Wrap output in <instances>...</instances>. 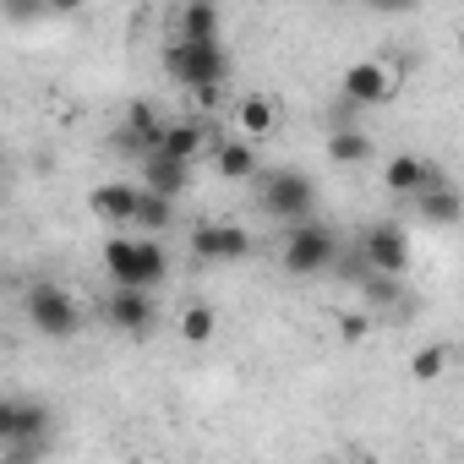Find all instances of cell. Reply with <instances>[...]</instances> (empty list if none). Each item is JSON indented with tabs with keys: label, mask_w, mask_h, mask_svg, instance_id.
<instances>
[{
	"label": "cell",
	"mask_w": 464,
	"mask_h": 464,
	"mask_svg": "<svg viewBox=\"0 0 464 464\" xmlns=\"http://www.w3.org/2000/svg\"><path fill=\"white\" fill-rule=\"evenodd\" d=\"M104 274L115 290H159L169 279V252L153 236H115L104 241Z\"/></svg>",
	"instance_id": "obj_1"
},
{
	"label": "cell",
	"mask_w": 464,
	"mask_h": 464,
	"mask_svg": "<svg viewBox=\"0 0 464 464\" xmlns=\"http://www.w3.org/2000/svg\"><path fill=\"white\" fill-rule=\"evenodd\" d=\"M164 72H169L186 93H197L202 104H213L218 88L229 82V50H224V39H218V44H186V39H169V44H164Z\"/></svg>",
	"instance_id": "obj_2"
},
{
	"label": "cell",
	"mask_w": 464,
	"mask_h": 464,
	"mask_svg": "<svg viewBox=\"0 0 464 464\" xmlns=\"http://www.w3.org/2000/svg\"><path fill=\"white\" fill-rule=\"evenodd\" d=\"M257 202H263L268 218H285L290 229L295 224H312V213H317V180L306 169H295V164L257 169Z\"/></svg>",
	"instance_id": "obj_3"
},
{
	"label": "cell",
	"mask_w": 464,
	"mask_h": 464,
	"mask_svg": "<svg viewBox=\"0 0 464 464\" xmlns=\"http://www.w3.org/2000/svg\"><path fill=\"white\" fill-rule=\"evenodd\" d=\"M279 268L290 279H317L328 268H339V236L328 224H295L290 236H285V252H279Z\"/></svg>",
	"instance_id": "obj_4"
},
{
	"label": "cell",
	"mask_w": 464,
	"mask_h": 464,
	"mask_svg": "<svg viewBox=\"0 0 464 464\" xmlns=\"http://www.w3.org/2000/svg\"><path fill=\"white\" fill-rule=\"evenodd\" d=\"M23 317H28L44 339H72V334L82 328V312H77L72 290H61L55 279H39V285L23 290Z\"/></svg>",
	"instance_id": "obj_5"
},
{
	"label": "cell",
	"mask_w": 464,
	"mask_h": 464,
	"mask_svg": "<svg viewBox=\"0 0 464 464\" xmlns=\"http://www.w3.org/2000/svg\"><path fill=\"white\" fill-rule=\"evenodd\" d=\"M257 252L252 229L246 224H229V218H208L191 229V257L197 263H213V268H229V263H246Z\"/></svg>",
	"instance_id": "obj_6"
},
{
	"label": "cell",
	"mask_w": 464,
	"mask_h": 464,
	"mask_svg": "<svg viewBox=\"0 0 464 464\" xmlns=\"http://www.w3.org/2000/svg\"><path fill=\"white\" fill-rule=\"evenodd\" d=\"M393 93H399V72H393L388 61H377V55L350 61L344 77H339V99H344L350 110H377V104H388Z\"/></svg>",
	"instance_id": "obj_7"
},
{
	"label": "cell",
	"mask_w": 464,
	"mask_h": 464,
	"mask_svg": "<svg viewBox=\"0 0 464 464\" xmlns=\"http://www.w3.org/2000/svg\"><path fill=\"white\" fill-rule=\"evenodd\" d=\"M361 263L377 274V279H399L410 268V236L399 224H372L366 241H361Z\"/></svg>",
	"instance_id": "obj_8"
},
{
	"label": "cell",
	"mask_w": 464,
	"mask_h": 464,
	"mask_svg": "<svg viewBox=\"0 0 464 464\" xmlns=\"http://www.w3.org/2000/svg\"><path fill=\"white\" fill-rule=\"evenodd\" d=\"M104 323H110L115 334L142 339V334L159 323V301H153V290H110V295H104Z\"/></svg>",
	"instance_id": "obj_9"
},
{
	"label": "cell",
	"mask_w": 464,
	"mask_h": 464,
	"mask_svg": "<svg viewBox=\"0 0 464 464\" xmlns=\"http://www.w3.org/2000/svg\"><path fill=\"white\" fill-rule=\"evenodd\" d=\"M442 180H448L442 164H431V159H420V153H393V159L382 164V186H388L393 197H415V191L442 186Z\"/></svg>",
	"instance_id": "obj_10"
},
{
	"label": "cell",
	"mask_w": 464,
	"mask_h": 464,
	"mask_svg": "<svg viewBox=\"0 0 464 464\" xmlns=\"http://www.w3.org/2000/svg\"><path fill=\"white\" fill-rule=\"evenodd\" d=\"M159 142H164V121H159V110H153V104H131L126 121L115 126V148L148 159V153H159Z\"/></svg>",
	"instance_id": "obj_11"
},
{
	"label": "cell",
	"mask_w": 464,
	"mask_h": 464,
	"mask_svg": "<svg viewBox=\"0 0 464 464\" xmlns=\"http://www.w3.org/2000/svg\"><path fill=\"white\" fill-rule=\"evenodd\" d=\"M137 191H142V186H131V180H104V186L88 191V208H93V218H104L110 229H126L131 213H137Z\"/></svg>",
	"instance_id": "obj_12"
},
{
	"label": "cell",
	"mask_w": 464,
	"mask_h": 464,
	"mask_svg": "<svg viewBox=\"0 0 464 464\" xmlns=\"http://www.w3.org/2000/svg\"><path fill=\"white\" fill-rule=\"evenodd\" d=\"M213 148V137H208V126L202 121H164V142H159V153L164 159H175V164H197L202 153Z\"/></svg>",
	"instance_id": "obj_13"
},
{
	"label": "cell",
	"mask_w": 464,
	"mask_h": 464,
	"mask_svg": "<svg viewBox=\"0 0 464 464\" xmlns=\"http://www.w3.org/2000/svg\"><path fill=\"white\" fill-rule=\"evenodd\" d=\"M410 208H415V218H420L426 229H453V224H459V213H464V202H459L453 180L415 191V197H410Z\"/></svg>",
	"instance_id": "obj_14"
},
{
	"label": "cell",
	"mask_w": 464,
	"mask_h": 464,
	"mask_svg": "<svg viewBox=\"0 0 464 464\" xmlns=\"http://www.w3.org/2000/svg\"><path fill=\"white\" fill-rule=\"evenodd\" d=\"M218 28H224V12L213 0H186L175 12V39H186V44H218Z\"/></svg>",
	"instance_id": "obj_15"
},
{
	"label": "cell",
	"mask_w": 464,
	"mask_h": 464,
	"mask_svg": "<svg viewBox=\"0 0 464 464\" xmlns=\"http://www.w3.org/2000/svg\"><path fill=\"white\" fill-rule=\"evenodd\" d=\"M213 153V175L218 180H257V148L246 142V137H224V142H213L208 148Z\"/></svg>",
	"instance_id": "obj_16"
},
{
	"label": "cell",
	"mask_w": 464,
	"mask_h": 464,
	"mask_svg": "<svg viewBox=\"0 0 464 464\" xmlns=\"http://www.w3.org/2000/svg\"><path fill=\"white\" fill-rule=\"evenodd\" d=\"M142 164V191H153V197H164V202H175L186 186H191V164H175V159H164V153H148V159H137Z\"/></svg>",
	"instance_id": "obj_17"
},
{
	"label": "cell",
	"mask_w": 464,
	"mask_h": 464,
	"mask_svg": "<svg viewBox=\"0 0 464 464\" xmlns=\"http://www.w3.org/2000/svg\"><path fill=\"white\" fill-rule=\"evenodd\" d=\"M236 126L246 131V142L252 137H274V126H279V104L268 99V93H241V104H236Z\"/></svg>",
	"instance_id": "obj_18"
},
{
	"label": "cell",
	"mask_w": 464,
	"mask_h": 464,
	"mask_svg": "<svg viewBox=\"0 0 464 464\" xmlns=\"http://www.w3.org/2000/svg\"><path fill=\"white\" fill-rule=\"evenodd\" d=\"M213 334H218V312H213L208 301L180 306V339H186L191 350H208V344H213Z\"/></svg>",
	"instance_id": "obj_19"
},
{
	"label": "cell",
	"mask_w": 464,
	"mask_h": 464,
	"mask_svg": "<svg viewBox=\"0 0 464 464\" xmlns=\"http://www.w3.org/2000/svg\"><path fill=\"white\" fill-rule=\"evenodd\" d=\"M175 224V202L153 197V191H137V213H131V229H142V236H164V229Z\"/></svg>",
	"instance_id": "obj_20"
},
{
	"label": "cell",
	"mask_w": 464,
	"mask_h": 464,
	"mask_svg": "<svg viewBox=\"0 0 464 464\" xmlns=\"http://www.w3.org/2000/svg\"><path fill=\"white\" fill-rule=\"evenodd\" d=\"M328 159L334 164H366L372 159V137L361 126H334L328 131Z\"/></svg>",
	"instance_id": "obj_21"
},
{
	"label": "cell",
	"mask_w": 464,
	"mask_h": 464,
	"mask_svg": "<svg viewBox=\"0 0 464 464\" xmlns=\"http://www.w3.org/2000/svg\"><path fill=\"white\" fill-rule=\"evenodd\" d=\"M23 410H28V393H0V453L17 448V437H23Z\"/></svg>",
	"instance_id": "obj_22"
},
{
	"label": "cell",
	"mask_w": 464,
	"mask_h": 464,
	"mask_svg": "<svg viewBox=\"0 0 464 464\" xmlns=\"http://www.w3.org/2000/svg\"><path fill=\"white\" fill-rule=\"evenodd\" d=\"M442 372H448V344H426V350L410 361V377H415V382H437Z\"/></svg>",
	"instance_id": "obj_23"
},
{
	"label": "cell",
	"mask_w": 464,
	"mask_h": 464,
	"mask_svg": "<svg viewBox=\"0 0 464 464\" xmlns=\"http://www.w3.org/2000/svg\"><path fill=\"white\" fill-rule=\"evenodd\" d=\"M6 464H44V448H6Z\"/></svg>",
	"instance_id": "obj_24"
}]
</instances>
